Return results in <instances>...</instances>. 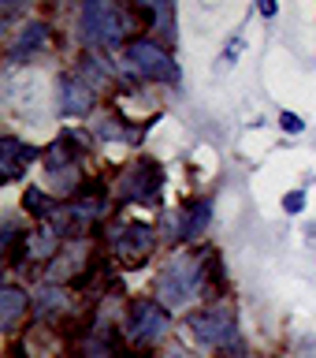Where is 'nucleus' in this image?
<instances>
[{
	"mask_svg": "<svg viewBox=\"0 0 316 358\" xmlns=\"http://www.w3.org/2000/svg\"><path fill=\"white\" fill-rule=\"evenodd\" d=\"M197 295H209V257L205 254H175L156 276V295L167 310H183Z\"/></svg>",
	"mask_w": 316,
	"mask_h": 358,
	"instance_id": "obj_1",
	"label": "nucleus"
},
{
	"mask_svg": "<svg viewBox=\"0 0 316 358\" xmlns=\"http://www.w3.org/2000/svg\"><path fill=\"white\" fill-rule=\"evenodd\" d=\"M190 332L201 347L216 351L220 358H242L246 355V340L239 329V310L234 306H220V302H209L205 310H197L190 317Z\"/></svg>",
	"mask_w": 316,
	"mask_h": 358,
	"instance_id": "obj_2",
	"label": "nucleus"
},
{
	"mask_svg": "<svg viewBox=\"0 0 316 358\" xmlns=\"http://www.w3.org/2000/svg\"><path fill=\"white\" fill-rule=\"evenodd\" d=\"M127 11L130 8H119V4H108V0H86L78 8V19H75V30L82 38L86 52L93 49H116L123 41L127 45Z\"/></svg>",
	"mask_w": 316,
	"mask_h": 358,
	"instance_id": "obj_3",
	"label": "nucleus"
},
{
	"mask_svg": "<svg viewBox=\"0 0 316 358\" xmlns=\"http://www.w3.org/2000/svg\"><path fill=\"white\" fill-rule=\"evenodd\" d=\"M123 64L130 67L138 78L149 83H167V86H183V67L172 60V52L160 41H153L149 34H138L123 45Z\"/></svg>",
	"mask_w": 316,
	"mask_h": 358,
	"instance_id": "obj_4",
	"label": "nucleus"
},
{
	"mask_svg": "<svg viewBox=\"0 0 316 358\" xmlns=\"http://www.w3.org/2000/svg\"><path fill=\"white\" fill-rule=\"evenodd\" d=\"M123 332H127V340L138 343V347L160 343L164 336L172 332V310H167L160 299H149V295L130 299L127 317H123Z\"/></svg>",
	"mask_w": 316,
	"mask_h": 358,
	"instance_id": "obj_5",
	"label": "nucleus"
},
{
	"mask_svg": "<svg viewBox=\"0 0 316 358\" xmlns=\"http://www.w3.org/2000/svg\"><path fill=\"white\" fill-rule=\"evenodd\" d=\"M156 239H160V231L145 220H119V224H112V231H108L112 257H116L123 268H142L149 262V254L156 250Z\"/></svg>",
	"mask_w": 316,
	"mask_h": 358,
	"instance_id": "obj_6",
	"label": "nucleus"
},
{
	"mask_svg": "<svg viewBox=\"0 0 316 358\" xmlns=\"http://www.w3.org/2000/svg\"><path fill=\"white\" fill-rule=\"evenodd\" d=\"M160 187H164V168L156 161H149V157H138V161H130L119 172L116 194H119V201L149 206V201H156V194H160Z\"/></svg>",
	"mask_w": 316,
	"mask_h": 358,
	"instance_id": "obj_7",
	"label": "nucleus"
},
{
	"mask_svg": "<svg viewBox=\"0 0 316 358\" xmlns=\"http://www.w3.org/2000/svg\"><path fill=\"white\" fill-rule=\"evenodd\" d=\"M49 38H52V27L49 22H41V19H30V22H22V27L15 30V38L8 41V67H22V64H30L33 56H41L45 49H49Z\"/></svg>",
	"mask_w": 316,
	"mask_h": 358,
	"instance_id": "obj_8",
	"label": "nucleus"
},
{
	"mask_svg": "<svg viewBox=\"0 0 316 358\" xmlns=\"http://www.w3.org/2000/svg\"><path fill=\"white\" fill-rule=\"evenodd\" d=\"M97 105V90L86 86L75 71H63L56 78V112L60 116H89Z\"/></svg>",
	"mask_w": 316,
	"mask_h": 358,
	"instance_id": "obj_9",
	"label": "nucleus"
},
{
	"mask_svg": "<svg viewBox=\"0 0 316 358\" xmlns=\"http://www.w3.org/2000/svg\"><path fill=\"white\" fill-rule=\"evenodd\" d=\"M38 157H45L38 145H27V142H19L15 134H4V138H0V179H4V183H19V179L27 176L30 161H38Z\"/></svg>",
	"mask_w": 316,
	"mask_h": 358,
	"instance_id": "obj_10",
	"label": "nucleus"
},
{
	"mask_svg": "<svg viewBox=\"0 0 316 358\" xmlns=\"http://www.w3.org/2000/svg\"><path fill=\"white\" fill-rule=\"evenodd\" d=\"M30 310H33V295L8 280V284L0 287V329L15 332L19 321H22V313H30Z\"/></svg>",
	"mask_w": 316,
	"mask_h": 358,
	"instance_id": "obj_11",
	"label": "nucleus"
},
{
	"mask_svg": "<svg viewBox=\"0 0 316 358\" xmlns=\"http://www.w3.org/2000/svg\"><path fill=\"white\" fill-rule=\"evenodd\" d=\"M75 75L82 78L86 86H93V90H105V86H108V78L116 75V67H112V64L105 60V56H97V52H82V60H78Z\"/></svg>",
	"mask_w": 316,
	"mask_h": 358,
	"instance_id": "obj_12",
	"label": "nucleus"
},
{
	"mask_svg": "<svg viewBox=\"0 0 316 358\" xmlns=\"http://www.w3.org/2000/svg\"><path fill=\"white\" fill-rule=\"evenodd\" d=\"M67 310V291L60 284H45L38 295H33V317L38 321H52Z\"/></svg>",
	"mask_w": 316,
	"mask_h": 358,
	"instance_id": "obj_13",
	"label": "nucleus"
},
{
	"mask_svg": "<svg viewBox=\"0 0 316 358\" xmlns=\"http://www.w3.org/2000/svg\"><path fill=\"white\" fill-rule=\"evenodd\" d=\"M22 209H27V217L33 220H52L56 213H60V206H56V198L49 194V190H41V187H27V194H22Z\"/></svg>",
	"mask_w": 316,
	"mask_h": 358,
	"instance_id": "obj_14",
	"label": "nucleus"
},
{
	"mask_svg": "<svg viewBox=\"0 0 316 358\" xmlns=\"http://www.w3.org/2000/svg\"><path fill=\"white\" fill-rule=\"evenodd\" d=\"M212 224V198H197L186 206V243H197Z\"/></svg>",
	"mask_w": 316,
	"mask_h": 358,
	"instance_id": "obj_15",
	"label": "nucleus"
},
{
	"mask_svg": "<svg viewBox=\"0 0 316 358\" xmlns=\"http://www.w3.org/2000/svg\"><path fill=\"white\" fill-rule=\"evenodd\" d=\"M156 231H160L164 243H186V209H164Z\"/></svg>",
	"mask_w": 316,
	"mask_h": 358,
	"instance_id": "obj_16",
	"label": "nucleus"
},
{
	"mask_svg": "<svg viewBox=\"0 0 316 358\" xmlns=\"http://www.w3.org/2000/svg\"><path fill=\"white\" fill-rule=\"evenodd\" d=\"M93 134H97V138H105V142H134V131L127 127V120H123V116H105V120H97Z\"/></svg>",
	"mask_w": 316,
	"mask_h": 358,
	"instance_id": "obj_17",
	"label": "nucleus"
},
{
	"mask_svg": "<svg viewBox=\"0 0 316 358\" xmlns=\"http://www.w3.org/2000/svg\"><path fill=\"white\" fill-rule=\"evenodd\" d=\"M153 11H156L153 30H160L167 41H175V4L172 0H153Z\"/></svg>",
	"mask_w": 316,
	"mask_h": 358,
	"instance_id": "obj_18",
	"label": "nucleus"
},
{
	"mask_svg": "<svg viewBox=\"0 0 316 358\" xmlns=\"http://www.w3.org/2000/svg\"><path fill=\"white\" fill-rule=\"evenodd\" d=\"M283 213L287 217H301V213H306V190H287L283 194Z\"/></svg>",
	"mask_w": 316,
	"mask_h": 358,
	"instance_id": "obj_19",
	"label": "nucleus"
},
{
	"mask_svg": "<svg viewBox=\"0 0 316 358\" xmlns=\"http://www.w3.org/2000/svg\"><path fill=\"white\" fill-rule=\"evenodd\" d=\"M279 127H283L287 134H301V131H306V120H301L298 112L283 108V112H279Z\"/></svg>",
	"mask_w": 316,
	"mask_h": 358,
	"instance_id": "obj_20",
	"label": "nucleus"
},
{
	"mask_svg": "<svg viewBox=\"0 0 316 358\" xmlns=\"http://www.w3.org/2000/svg\"><path fill=\"white\" fill-rule=\"evenodd\" d=\"M242 52H246V41H242V38H231L227 49H223V64H239Z\"/></svg>",
	"mask_w": 316,
	"mask_h": 358,
	"instance_id": "obj_21",
	"label": "nucleus"
},
{
	"mask_svg": "<svg viewBox=\"0 0 316 358\" xmlns=\"http://www.w3.org/2000/svg\"><path fill=\"white\" fill-rule=\"evenodd\" d=\"M257 15H261V19H276L279 4H276V0H257Z\"/></svg>",
	"mask_w": 316,
	"mask_h": 358,
	"instance_id": "obj_22",
	"label": "nucleus"
},
{
	"mask_svg": "<svg viewBox=\"0 0 316 358\" xmlns=\"http://www.w3.org/2000/svg\"><path fill=\"white\" fill-rule=\"evenodd\" d=\"M167 358H190V355L183 351V347H175V351H172V355H167Z\"/></svg>",
	"mask_w": 316,
	"mask_h": 358,
	"instance_id": "obj_23",
	"label": "nucleus"
},
{
	"mask_svg": "<svg viewBox=\"0 0 316 358\" xmlns=\"http://www.w3.org/2000/svg\"><path fill=\"white\" fill-rule=\"evenodd\" d=\"M75 358H89V355H75Z\"/></svg>",
	"mask_w": 316,
	"mask_h": 358,
	"instance_id": "obj_24",
	"label": "nucleus"
}]
</instances>
